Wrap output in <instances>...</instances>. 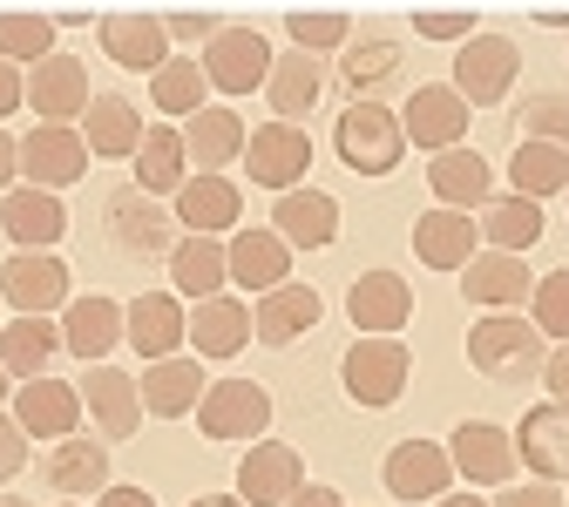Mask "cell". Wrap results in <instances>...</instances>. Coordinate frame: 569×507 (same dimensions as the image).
<instances>
[{
  "mask_svg": "<svg viewBox=\"0 0 569 507\" xmlns=\"http://www.w3.org/2000/svg\"><path fill=\"white\" fill-rule=\"evenodd\" d=\"M468 366L488 386H529L549 366V338L522 318V312H481L468 325Z\"/></svg>",
  "mask_w": 569,
  "mask_h": 507,
  "instance_id": "1",
  "label": "cell"
},
{
  "mask_svg": "<svg viewBox=\"0 0 569 507\" xmlns=\"http://www.w3.org/2000/svg\"><path fill=\"white\" fill-rule=\"evenodd\" d=\"M332 150L352 176H393L400 156H407V129H400V109L387 102H346L339 122H332Z\"/></svg>",
  "mask_w": 569,
  "mask_h": 507,
  "instance_id": "2",
  "label": "cell"
},
{
  "mask_svg": "<svg viewBox=\"0 0 569 507\" xmlns=\"http://www.w3.org/2000/svg\"><path fill=\"white\" fill-rule=\"evenodd\" d=\"M102 231H109V244H116L122 257H136V264H170V251H177V237H183V231H177V210H170L163 196H142L136 183L102 203Z\"/></svg>",
  "mask_w": 569,
  "mask_h": 507,
  "instance_id": "3",
  "label": "cell"
},
{
  "mask_svg": "<svg viewBox=\"0 0 569 507\" xmlns=\"http://www.w3.org/2000/svg\"><path fill=\"white\" fill-rule=\"evenodd\" d=\"M407 379H413V352H407V338H352L346 358H339V386H346V399L367 406V413L400 406Z\"/></svg>",
  "mask_w": 569,
  "mask_h": 507,
  "instance_id": "4",
  "label": "cell"
},
{
  "mask_svg": "<svg viewBox=\"0 0 569 507\" xmlns=\"http://www.w3.org/2000/svg\"><path fill=\"white\" fill-rule=\"evenodd\" d=\"M516 75H522V48L495 28H481L475 41L455 48V95L468 109H502L516 95Z\"/></svg>",
  "mask_w": 569,
  "mask_h": 507,
  "instance_id": "5",
  "label": "cell"
},
{
  "mask_svg": "<svg viewBox=\"0 0 569 507\" xmlns=\"http://www.w3.org/2000/svg\"><path fill=\"white\" fill-rule=\"evenodd\" d=\"M197 426L218 447H258L271 433V393L258 379H210V393L197 399Z\"/></svg>",
  "mask_w": 569,
  "mask_h": 507,
  "instance_id": "6",
  "label": "cell"
},
{
  "mask_svg": "<svg viewBox=\"0 0 569 507\" xmlns=\"http://www.w3.org/2000/svg\"><path fill=\"white\" fill-rule=\"evenodd\" d=\"M68 298H76V271H68L54 251H14L0 264V305H14V318L68 312Z\"/></svg>",
  "mask_w": 569,
  "mask_h": 507,
  "instance_id": "7",
  "label": "cell"
},
{
  "mask_svg": "<svg viewBox=\"0 0 569 507\" xmlns=\"http://www.w3.org/2000/svg\"><path fill=\"white\" fill-rule=\"evenodd\" d=\"M468 122L475 109L455 95V82H420L400 109V129H407V150H427V156H448L468 142Z\"/></svg>",
  "mask_w": 569,
  "mask_h": 507,
  "instance_id": "8",
  "label": "cell"
},
{
  "mask_svg": "<svg viewBox=\"0 0 569 507\" xmlns=\"http://www.w3.org/2000/svg\"><path fill=\"white\" fill-rule=\"evenodd\" d=\"M306 170H312V135H306V122H264V129H251V142H244V176L258 190L284 196V190L306 183Z\"/></svg>",
  "mask_w": 569,
  "mask_h": 507,
  "instance_id": "9",
  "label": "cell"
},
{
  "mask_svg": "<svg viewBox=\"0 0 569 507\" xmlns=\"http://www.w3.org/2000/svg\"><path fill=\"white\" fill-rule=\"evenodd\" d=\"M346 318H352L360 338H400L407 318H413V284L400 271H387V264L360 271L346 284Z\"/></svg>",
  "mask_w": 569,
  "mask_h": 507,
  "instance_id": "10",
  "label": "cell"
},
{
  "mask_svg": "<svg viewBox=\"0 0 569 507\" xmlns=\"http://www.w3.org/2000/svg\"><path fill=\"white\" fill-rule=\"evenodd\" d=\"M203 82L218 89V95H251V89H264V75H271V41L258 34V28H244V21H224V34L210 41L203 54Z\"/></svg>",
  "mask_w": 569,
  "mask_h": 507,
  "instance_id": "11",
  "label": "cell"
},
{
  "mask_svg": "<svg viewBox=\"0 0 569 507\" xmlns=\"http://www.w3.org/2000/svg\"><path fill=\"white\" fill-rule=\"evenodd\" d=\"M89 102H96V89H89V61H76V54H48V61H34L28 68V109L48 122V129H76L82 115H89Z\"/></svg>",
  "mask_w": 569,
  "mask_h": 507,
  "instance_id": "12",
  "label": "cell"
},
{
  "mask_svg": "<svg viewBox=\"0 0 569 507\" xmlns=\"http://www.w3.org/2000/svg\"><path fill=\"white\" fill-rule=\"evenodd\" d=\"M448 460L468 487H516V433L495 426V419H461L448 433Z\"/></svg>",
  "mask_w": 569,
  "mask_h": 507,
  "instance_id": "13",
  "label": "cell"
},
{
  "mask_svg": "<svg viewBox=\"0 0 569 507\" xmlns=\"http://www.w3.org/2000/svg\"><path fill=\"white\" fill-rule=\"evenodd\" d=\"M89 176V142H82V129H48V122H34L28 135H21V183H34V190H76Z\"/></svg>",
  "mask_w": 569,
  "mask_h": 507,
  "instance_id": "14",
  "label": "cell"
},
{
  "mask_svg": "<svg viewBox=\"0 0 569 507\" xmlns=\"http://www.w3.org/2000/svg\"><path fill=\"white\" fill-rule=\"evenodd\" d=\"M122 345L142 352V366H157V358H177L190 345V312L177 292H142L122 305Z\"/></svg>",
  "mask_w": 569,
  "mask_h": 507,
  "instance_id": "15",
  "label": "cell"
},
{
  "mask_svg": "<svg viewBox=\"0 0 569 507\" xmlns=\"http://www.w3.org/2000/svg\"><path fill=\"white\" fill-rule=\"evenodd\" d=\"M319 318H326V298L312 292V284H278V292H264L258 305H251V338L264 345V352H292L306 332H319Z\"/></svg>",
  "mask_w": 569,
  "mask_h": 507,
  "instance_id": "16",
  "label": "cell"
},
{
  "mask_svg": "<svg viewBox=\"0 0 569 507\" xmlns=\"http://www.w3.org/2000/svg\"><path fill=\"white\" fill-rule=\"evenodd\" d=\"M224 257H231V284H238V292H251V298L278 292V284H292V244H284L271 224H238L231 244H224Z\"/></svg>",
  "mask_w": 569,
  "mask_h": 507,
  "instance_id": "17",
  "label": "cell"
},
{
  "mask_svg": "<svg viewBox=\"0 0 569 507\" xmlns=\"http://www.w3.org/2000/svg\"><path fill=\"white\" fill-rule=\"evenodd\" d=\"M82 413L96 419V440H136V426H142V386L122 373V366H89L82 379Z\"/></svg>",
  "mask_w": 569,
  "mask_h": 507,
  "instance_id": "18",
  "label": "cell"
},
{
  "mask_svg": "<svg viewBox=\"0 0 569 507\" xmlns=\"http://www.w3.org/2000/svg\"><path fill=\"white\" fill-rule=\"evenodd\" d=\"M170 210H177V231L183 237H224V231H238V216H244V190L231 176L190 170V183L170 196Z\"/></svg>",
  "mask_w": 569,
  "mask_h": 507,
  "instance_id": "19",
  "label": "cell"
},
{
  "mask_svg": "<svg viewBox=\"0 0 569 507\" xmlns=\"http://www.w3.org/2000/svg\"><path fill=\"white\" fill-rule=\"evenodd\" d=\"M0 231H8L14 251H54L68 237V203L54 190H34V183H14L0 196Z\"/></svg>",
  "mask_w": 569,
  "mask_h": 507,
  "instance_id": "20",
  "label": "cell"
},
{
  "mask_svg": "<svg viewBox=\"0 0 569 507\" xmlns=\"http://www.w3.org/2000/svg\"><path fill=\"white\" fill-rule=\"evenodd\" d=\"M14 419L28 440H76L82 433V386H68V379H28L14 386Z\"/></svg>",
  "mask_w": 569,
  "mask_h": 507,
  "instance_id": "21",
  "label": "cell"
},
{
  "mask_svg": "<svg viewBox=\"0 0 569 507\" xmlns=\"http://www.w3.org/2000/svg\"><path fill=\"white\" fill-rule=\"evenodd\" d=\"M380 480L393 500H441L455 487V460L441 440H393V454L380 460Z\"/></svg>",
  "mask_w": 569,
  "mask_h": 507,
  "instance_id": "22",
  "label": "cell"
},
{
  "mask_svg": "<svg viewBox=\"0 0 569 507\" xmlns=\"http://www.w3.org/2000/svg\"><path fill=\"white\" fill-rule=\"evenodd\" d=\"M299 487H306L299 447H284V440L244 447V460H238V500H244V507H284Z\"/></svg>",
  "mask_w": 569,
  "mask_h": 507,
  "instance_id": "23",
  "label": "cell"
},
{
  "mask_svg": "<svg viewBox=\"0 0 569 507\" xmlns=\"http://www.w3.org/2000/svg\"><path fill=\"white\" fill-rule=\"evenodd\" d=\"M400 68H407V48L393 34H352L339 48V89L346 102H380L400 82Z\"/></svg>",
  "mask_w": 569,
  "mask_h": 507,
  "instance_id": "24",
  "label": "cell"
},
{
  "mask_svg": "<svg viewBox=\"0 0 569 507\" xmlns=\"http://www.w3.org/2000/svg\"><path fill=\"white\" fill-rule=\"evenodd\" d=\"M271 231L292 244V251H332L339 244V196L332 190H312V183L284 190L271 203Z\"/></svg>",
  "mask_w": 569,
  "mask_h": 507,
  "instance_id": "25",
  "label": "cell"
},
{
  "mask_svg": "<svg viewBox=\"0 0 569 507\" xmlns=\"http://www.w3.org/2000/svg\"><path fill=\"white\" fill-rule=\"evenodd\" d=\"M244 142H251V129H244V115L231 102H210V109H197L183 122L190 170H203V176H224L231 163H244Z\"/></svg>",
  "mask_w": 569,
  "mask_h": 507,
  "instance_id": "26",
  "label": "cell"
},
{
  "mask_svg": "<svg viewBox=\"0 0 569 507\" xmlns=\"http://www.w3.org/2000/svg\"><path fill=\"white\" fill-rule=\"evenodd\" d=\"M461 298L475 312H522L536 298V271L509 251H481L468 271H461Z\"/></svg>",
  "mask_w": 569,
  "mask_h": 507,
  "instance_id": "27",
  "label": "cell"
},
{
  "mask_svg": "<svg viewBox=\"0 0 569 507\" xmlns=\"http://www.w3.org/2000/svg\"><path fill=\"white\" fill-rule=\"evenodd\" d=\"M413 257L427 271H468L481 257V231H475V216L468 210H420L413 216Z\"/></svg>",
  "mask_w": 569,
  "mask_h": 507,
  "instance_id": "28",
  "label": "cell"
},
{
  "mask_svg": "<svg viewBox=\"0 0 569 507\" xmlns=\"http://www.w3.org/2000/svg\"><path fill=\"white\" fill-rule=\"evenodd\" d=\"M516 460L536 474V480H549V487H562L569 480V406H529L522 413V426H516Z\"/></svg>",
  "mask_w": 569,
  "mask_h": 507,
  "instance_id": "29",
  "label": "cell"
},
{
  "mask_svg": "<svg viewBox=\"0 0 569 507\" xmlns=\"http://www.w3.org/2000/svg\"><path fill=\"white\" fill-rule=\"evenodd\" d=\"M96 41L116 68L129 75H157L170 61V34H163V14H102L96 21Z\"/></svg>",
  "mask_w": 569,
  "mask_h": 507,
  "instance_id": "30",
  "label": "cell"
},
{
  "mask_svg": "<svg viewBox=\"0 0 569 507\" xmlns=\"http://www.w3.org/2000/svg\"><path fill=\"white\" fill-rule=\"evenodd\" d=\"M136 386H142V413H150V419H183V413H197V399L210 393L197 352H177V358H157V366H142Z\"/></svg>",
  "mask_w": 569,
  "mask_h": 507,
  "instance_id": "31",
  "label": "cell"
},
{
  "mask_svg": "<svg viewBox=\"0 0 569 507\" xmlns=\"http://www.w3.org/2000/svg\"><path fill=\"white\" fill-rule=\"evenodd\" d=\"M116 480H109V440H89V433H76V440H54L48 447V494L61 500H102Z\"/></svg>",
  "mask_w": 569,
  "mask_h": 507,
  "instance_id": "32",
  "label": "cell"
},
{
  "mask_svg": "<svg viewBox=\"0 0 569 507\" xmlns=\"http://www.w3.org/2000/svg\"><path fill=\"white\" fill-rule=\"evenodd\" d=\"M61 345L82 358V366H109V352L122 345V305L89 292V298H68L61 312Z\"/></svg>",
  "mask_w": 569,
  "mask_h": 507,
  "instance_id": "33",
  "label": "cell"
},
{
  "mask_svg": "<svg viewBox=\"0 0 569 507\" xmlns=\"http://www.w3.org/2000/svg\"><path fill=\"white\" fill-rule=\"evenodd\" d=\"M427 190H435L441 210H468L475 216L495 196V163L461 142V150H448V156H427Z\"/></svg>",
  "mask_w": 569,
  "mask_h": 507,
  "instance_id": "34",
  "label": "cell"
},
{
  "mask_svg": "<svg viewBox=\"0 0 569 507\" xmlns=\"http://www.w3.org/2000/svg\"><path fill=\"white\" fill-rule=\"evenodd\" d=\"M264 102H271V122H299L326 102V61L319 54H278L271 75H264Z\"/></svg>",
  "mask_w": 569,
  "mask_h": 507,
  "instance_id": "35",
  "label": "cell"
},
{
  "mask_svg": "<svg viewBox=\"0 0 569 507\" xmlns=\"http://www.w3.org/2000/svg\"><path fill=\"white\" fill-rule=\"evenodd\" d=\"M142 135H150V122H142V109L129 102V95H116V89H102L96 102H89V115H82V142H89V156H129L136 163V150H142Z\"/></svg>",
  "mask_w": 569,
  "mask_h": 507,
  "instance_id": "36",
  "label": "cell"
},
{
  "mask_svg": "<svg viewBox=\"0 0 569 507\" xmlns=\"http://www.w3.org/2000/svg\"><path fill=\"white\" fill-rule=\"evenodd\" d=\"M61 352H68V345H61V325H54V318H8V325H0V366H8L14 386L48 379Z\"/></svg>",
  "mask_w": 569,
  "mask_h": 507,
  "instance_id": "37",
  "label": "cell"
},
{
  "mask_svg": "<svg viewBox=\"0 0 569 507\" xmlns=\"http://www.w3.org/2000/svg\"><path fill=\"white\" fill-rule=\"evenodd\" d=\"M224 284H231V257L218 237H177L170 251V292L203 305V298H224Z\"/></svg>",
  "mask_w": 569,
  "mask_h": 507,
  "instance_id": "38",
  "label": "cell"
},
{
  "mask_svg": "<svg viewBox=\"0 0 569 507\" xmlns=\"http://www.w3.org/2000/svg\"><path fill=\"white\" fill-rule=\"evenodd\" d=\"M251 345V305L244 298H203L197 312H190V352L197 358H238Z\"/></svg>",
  "mask_w": 569,
  "mask_h": 507,
  "instance_id": "39",
  "label": "cell"
},
{
  "mask_svg": "<svg viewBox=\"0 0 569 507\" xmlns=\"http://www.w3.org/2000/svg\"><path fill=\"white\" fill-rule=\"evenodd\" d=\"M475 231H481V244L488 251H509V257H522L529 244H542V203H529V196H488L481 203V216H475Z\"/></svg>",
  "mask_w": 569,
  "mask_h": 507,
  "instance_id": "40",
  "label": "cell"
},
{
  "mask_svg": "<svg viewBox=\"0 0 569 507\" xmlns=\"http://www.w3.org/2000/svg\"><path fill=\"white\" fill-rule=\"evenodd\" d=\"M190 183V150H183V129L157 122L150 135H142V150H136V190L142 196H177Z\"/></svg>",
  "mask_w": 569,
  "mask_h": 507,
  "instance_id": "41",
  "label": "cell"
},
{
  "mask_svg": "<svg viewBox=\"0 0 569 507\" xmlns=\"http://www.w3.org/2000/svg\"><path fill=\"white\" fill-rule=\"evenodd\" d=\"M150 102H157V115H197V109H210V82H203V61L197 54H170L157 75H150Z\"/></svg>",
  "mask_w": 569,
  "mask_h": 507,
  "instance_id": "42",
  "label": "cell"
},
{
  "mask_svg": "<svg viewBox=\"0 0 569 507\" xmlns=\"http://www.w3.org/2000/svg\"><path fill=\"white\" fill-rule=\"evenodd\" d=\"M509 190L542 203V196H562L569 190V150H549V142H516L509 156Z\"/></svg>",
  "mask_w": 569,
  "mask_h": 507,
  "instance_id": "43",
  "label": "cell"
},
{
  "mask_svg": "<svg viewBox=\"0 0 569 507\" xmlns=\"http://www.w3.org/2000/svg\"><path fill=\"white\" fill-rule=\"evenodd\" d=\"M516 142H549V150H569V89H536L516 109Z\"/></svg>",
  "mask_w": 569,
  "mask_h": 507,
  "instance_id": "44",
  "label": "cell"
},
{
  "mask_svg": "<svg viewBox=\"0 0 569 507\" xmlns=\"http://www.w3.org/2000/svg\"><path fill=\"white\" fill-rule=\"evenodd\" d=\"M54 34H61V21H48V14H0V61H48L54 54Z\"/></svg>",
  "mask_w": 569,
  "mask_h": 507,
  "instance_id": "45",
  "label": "cell"
},
{
  "mask_svg": "<svg viewBox=\"0 0 569 507\" xmlns=\"http://www.w3.org/2000/svg\"><path fill=\"white\" fill-rule=\"evenodd\" d=\"M529 325H536L542 338L569 345V264H562V271H549V277H536V298H529Z\"/></svg>",
  "mask_w": 569,
  "mask_h": 507,
  "instance_id": "46",
  "label": "cell"
},
{
  "mask_svg": "<svg viewBox=\"0 0 569 507\" xmlns=\"http://www.w3.org/2000/svg\"><path fill=\"white\" fill-rule=\"evenodd\" d=\"M284 34H292L299 54H319V61H326V54H339L360 28H352L346 14H284Z\"/></svg>",
  "mask_w": 569,
  "mask_h": 507,
  "instance_id": "47",
  "label": "cell"
},
{
  "mask_svg": "<svg viewBox=\"0 0 569 507\" xmlns=\"http://www.w3.org/2000/svg\"><path fill=\"white\" fill-rule=\"evenodd\" d=\"M413 34H420V41H455V48H461V41L481 34V21H475V14H413Z\"/></svg>",
  "mask_w": 569,
  "mask_h": 507,
  "instance_id": "48",
  "label": "cell"
},
{
  "mask_svg": "<svg viewBox=\"0 0 569 507\" xmlns=\"http://www.w3.org/2000/svg\"><path fill=\"white\" fill-rule=\"evenodd\" d=\"M21 467H28V433L14 413H0V480H14Z\"/></svg>",
  "mask_w": 569,
  "mask_h": 507,
  "instance_id": "49",
  "label": "cell"
},
{
  "mask_svg": "<svg viewBox=\"0 0 569 507\" xmlns=\"http://www.w3.org/2000/svg\"><path fill=\"white\" fill-rule=\"evenodd\" d=\"M163 34H170V41H203V48H210V41L224 34V21H218V14H163Z\"/></svg>",
  "mask_w": 569,
  "mask_h": 507,
  "instance_id": "50",
  "label": "cell"
},
{
  "mask_svg": "<svg viewBox=\"0 0 569 507\" xmlns=\"http://www.w3.org/2000/svg\"><path fill=\"white\" fill-rule=\"evenodd\" d=\"M488 507H569V500H562L549 480H522V487H502Z\"/></svg>",
  "mask_w": 569,
  "mask_h": 507,
  "instance_id": "51",
  "label": "cell"
},
{
  "mask_svg": "<svg viewBox=\"0 0 569 507\" xmlns=\"http://www.w3.org/2000/svg\"><path fill=\"white\" fill-rule=\"evenodd\" d=\"M542 386H549V406H569V345H556V352H549Z\"/></svg>",
  "mask_w": 569,
  "mask_h": 507,
  "instance_id": "52",
  "label": "cell"
},
{
  "mask_svg": "<svg viewBox=\"0 0 569 507\" xmlns=\"http://www.w3.org/2000/svg\"><path fill=\"white\" fill-rule=\"evenodd\" d=\"M28 102V68H14V61H0V115H14Z\"/></svg>",
  "mask_w": 569,
  "mask_h": 507,
  "instance_id": "53",
  "label": "cell"
},
{
  "mask_svg": "<svg viewBox=\"0 0 569 507\" xmlns=\"http://www.w3.org/2000/svg\"><path fill=\"white\" fill-rule=\"evenodd\" d=\"M14 183H21V135L0 129V196H8Z\"/></svg>",
  "mask_w": 569,
  "mask_h": 507,
  "instance_id": "54",
  "label": "cell"
},
{
  "mask_svg": "<svg viewBox=\"0 0 569 507\" xmlns=\"http://www.w3.org/2000/svg\"><path fill=\"white\" fill-rule=\"evenodd\" d=\"M284 507H346V494L332 487V480H306L292 500H284Z\"/></svg>",
  "mask_w": 569,
  "mask_h": 507,
  "instance_id": "55",
  "label": "cell"
},
{
  "mask_svg": "<svg viewBox=\"0 0 569 507\" xmlns=\"http://www.w3.org/2000/svg\"><path fill=\"white\" fill-rule=\"evenodd\" d=\"M96 507H157V494H150V487H129V480H116V487H109Z\"/></svg>",
  "mask_w": 569,
  "mask_h": 507,
  "instance_id": "56",
  "label": "cell"
},
{
  "mask_svg": "<svg viewBox=\"0 0 569 507\" xmlns=\"http://www.w3.org/2000/svg\"><path fill=\"white\" fill-rule=\"evenodd\" d=\"M190 507H244V500H238V494H197Z\"/></svg>",
  "mask_w": 569,
  "mask_h": 507,
  "instance_id": "57",
  "label": "cell"
},
{
  "mask_svg": "<svg viewBox=\"0 0 569 507\" xmlns=\"http://www.w3.org/2000/svg\"><path fill=\"white\" fill-rule=\"evenodd\" d=\"M435 507H488V500H481V494H441Z\"/></svg>",
  "mask_w": 569,
  "mask_h": 507,
  "instance_id": "58",
  "label": "cell"
},
{
  "mask_svg": "<svg viewBox=\"0 0 569 507\" xmlns=\"http://www.w3.org/2000/svg\"><path fill=\"white\" fill-rule=\"evenodd\" d=\"M8 399H14V379H8V366H0V413H8Z\"/></svg>",
  "mask_w": 569,
  "mask_h": 507,
  "instance_id": "59",
  "label": "cell"
},
{
  "mask_svg": "<svg viewBox=\"0 0 569 507\" xmlns=\"http://www.w3.org/2000/svg\"><path fill=\"white\" fill-rule=\"evenodd\" d=\"M0 507H34V500L28 494H0Z\"/></svg>",
  "mask_w": 569,
  "mask_h": 507,
  "instance_id": "60",
  "label": "cell"
},
{
  "mask_svg": "<svg viewBox=\"0 0 569 507\" xmlns=\"http://www.w3.org/2000/svg\"><path fill=\"white\" fill-rule=\"evenodd\" d=\"M61 507H82V500H61Z\"/></svg>",
  "mask_w": 569,
  "mask_h": 507,
  "instance_id": "61",
  "label": "cell"
},
{
  "mask_svg": "<svg viewBox=\"0 0 569 507\" xmlns=\"http://www.w3.org/2000/svg\"><path fill=\"white\" fill-rule=\"evenodd\" d=\"M562 196H569V190H562Z\"/></svg>",
  "mask_w": 569,
  "mask_h": 507,
  "instance_id": "62",
  "label": "cell"
}]
</instances>
